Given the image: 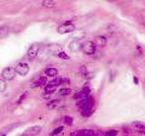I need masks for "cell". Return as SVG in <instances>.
Masks as SVG:
<instances>
[{
  "label": "cell",
  "mask_w": 145,
  "mask_h": 136,
  "mask_svg": "<svg viewBox=\"0 0 145 136\" xmlns=\"http://www.w3.org/2000/svg\"><path fill=\"white\" fill-rule=\"evenodd\" d=\"M81 49L83 50V52H84L85 55H91L95 53V51H96V46H94L93 41H86V42L82 44Z\"/></svg>",
  "instance_id": "6da1fadb"
},
{
  "label": "cell",
  "mask_w": 145,
  "mask_h": 136,
  "mask_svg": "<svg viewBox=\"0 0 145 136\" xmlns=\"http://www.w3.org/2000/svg\"><path fill=\"white\" fill-rule=\"evenodd\" d=\"M75 30V26L74 24H72V23H65V24H63L61 25V26L58 27L57 31L59 34H62V35H63V34H67V33H71V32H74Z\"/></svg>",
  "instance_id": "7a4b0ae2"
},
{
  "label": "cell",
  "mask_w": 145,
  "mask_h": 136,
  "mask_svg": "<svg viewBox=\"0 0 145 136\" xmlns=\"http://www.w3.org/2000/svg\"><path fill=\"white\" fill-rule=\"evenodd\" d=\"M15 72L20 74V75H22V76L26 75V74H28V72H29V65H28L27 64H26V63H19V64H17V65L15 66Z\"/></svg>",
  "instance_id": "3957f363"
},
{
  "label": "cell",
  "mask_w": 145,
  "mask_h": 136,
  "mask_svg": "<svg viewBox=\"0 0 145 136\" xmlns=\"http://www.w3.org/2000/svg\"><path fill=\"white\" fill-rule=\"evenodd\" d=\"M15 70L12 67H6L5 68L2 72V76L6 80H12L15 76Z\"/></svg>",
  "instance_id": "277c9868"
},
{
  "label": "cell",
  "mask_w": 145,
  "mask_h": 136,
  "mask_svg": "<svg viewBox=\"0 0 145 136\" xmlns=\"http://www.w3.org/2000/svg\"><path fill=\"white\" fill-rule=\"evenodd\" d=\"M38 52H39V44H33L29 47L27 52V56L30 59H34L37 56Z\"/></svg>",
  "instance_id": "5b68a950"
},
{
  "label": "cell",
  "mask_w": 145,
  "mask_h": 136,
  "mask_svg": "<svg viewBox=\"0 0 145 136\" xmlns=\"http://www.w3.org/2000/svg\"><path fill=\"white\" fill-rule=\"evenodd\" d=\"M93 43L94 44L95 46H99V47H103L107 44V39L103 35H97L93 38Z\"/></svg>",
  "instance_id": "8992f818"
},
{
  "label": "cell",
  "mask_w": 145,
  "mask_h": 136,
  "mask_svg": "<svg viewBox=\"0 0 145 136\" xmlns=\"http://www.w3.org/2000/svg\"><path fill=\"white\" fill-rule=\"evenodd\" d=\"M41 126H33L30 127L29 129L26 131V132L23 133V136H35L37 135L40 132H41Z\"/></svg>",
  "instance_id": "52a82bcc"
},
{
  "label": "cell",
  "mask_w": 145,
  "mask_h": 136,
  "mask_svg": "<svg viewBox=\"0 0 145 136\" xmlns=\"http://www.w3.org/2000/svg\"><path fill=\"white\" fill-rule=\"evenodd\" d=\"M45 74H46L47 76L54 77V76H56L58 74V71H57L56 68L49 67V68H46V69L45 70Z\"/></svg>",
  "instance_id": "ba28073f"
},
{
  "label": "cell",
  "mask_w": 145,
  "mask_h": 136,
  "mask_svg": "<svg viewBox=\"0 0 145 136\" xmlns=\"http://www.w3.org/2000/svg\"><path fill=\"white\" fill-rule=\"evenodd\" d=\"M46 83V77L45 76H41L40 78H38L36 81H35L33 83V86L34 87H39V86H43L45 85Z\"/></svg>",
  "instance_id": "9c48e42d"
},
{
  "label": "cell",
  "mask_w": 145,
  "mask_h": 136,
  "mask_svg": "<svg viewBox=\"0 0 145 136\" xmlns=\"http://www.w3.org/2000/svg\"><path fill=\"white\" fill-rule=\"evenodd\" d=\"M88 98V95L86 94H84L83 91H80V92L76 93V94H75V95H74V99L75 100H80V101H82V100H85Z\"/></svg>",
  "instance_id": "30bf717a"
},
{
  "label": "cell",
  "mask_w": 145,
  "mask_h": 136,
  "mask_svg": "<svg viewBox=\"0 0 145 136\" xmlns=\"http://www.w3.org/2000/svg\"><path fill=\"white\" fill-rule=\"evenodd\" d=\"M132 127L138 131H143L145 130V123H141V122H133Z\"/></svg>",
  "instance_id": "8fae6325"
},
{
  "label": "cell",
  "mask_w": 145,
  "mask_h": 136,
  "mask_svg": "<svg viewBox=\"0 0 145 136\" xmlns=\"http://www.w3.org/2000/svg\"><path fill=\"white\" fill-rule=\"evenodd\" d=\"M80 136H95V132L93 130H82L79 131Z\"/></svg>",
  "instance_id": "7c38bea8"
},
{
  "label": "cell",
  "mask_w": 145,
  "mask_h": 136,
  "mask_svg": "<svg viewBox=\"0 0 145 136\" xmlns=\"http://www.w3.org/2000/svg\"><path fill=\"white\" fill-rule=\"evenodd\" d=\"M56 90V87L55 86H54V85H45V94H53V93H54V91Z\"/></svg>",
  "instance_id": "4fadbf2b"
},
{
  "label": "cell",
  "mask_w": 145,
  "mask_h": 136,
  "mask_svg": "<svg viewBox=\"0 0 145 136\" xmlns=\"http://www.w3.org/2000/svg\"><path fill=\"white\" fill-rule=\"evenodd\" d=\"M49 85H54V86L57 87L58 85H63V79L60 77H57V78H54V79H53L52 81L49 82Z\"/></svg>",
  "instance_id": "5bb4252c"
},
{
  "label": "cell",
  "mask_w": 145,
  "mask_h": 136,
  "mask_svg": "<svg viewBox=\"0 0 145 136\" xmlns=\"http://www.w3.org/2000/svg\"><path fill=\"white\" fill-rule=\"evenodd\" d=\"M42 4H43L44 6H45V7H48V8L54 7V6H56V2H54V1H50V0L43 1V2H42Z\"/></svg>",
  "instance_id": "9a60e30c"
},
{
  "label": "cell",
  "mask_w": 145,
  "mask_h": 136,
  "mask_svg": "<svg viewBox=\"0 0 145 136\" xmlns=\"http://www.w3.org/2000/svg\"><path fill=\"white\" fill-rule=\"evenodd\" d=\"M8 26H3L0 27V36L3 37V36H6V35L8 34Z\"/></svg>",
  "instance_id": "2e32d148"
},
{
  "label": "cell",
  "mask_w": 145,
  "mask_h": 136,
  "mask_svg": "<svg viewBox=\"0 0 145 136\" xmlns=\"http://www.w3.org/2000/svg\"><path fill=\"white\" fill-rule=\"evenodd\" d=\"M59 103V101L58 100H53V101H50L48 103H47V108L52 110V109H54Z\"/></svg>",
  "instance_id": "e0dca14e"
},
{
  "label": "cell",
  "mask_w": 145,
  "mask_h": 136,
  "mask_svg": "<svg viewBox=\"0 0 145 136\" xmlns=\"http://www.w3.org/2000/svg\"><path fill=\"white\" fill-rule=\"evenodd\" d=\"M63 126H59V127H57V128L54 129V130L53 131V132L50 133V135H51V136L58 135V134H60L62 132H63Z\"/></svg>",
  "instance_id": "ac0fdd59"
},
{
  "label": "cell",
  "mask_w": 145,
  "mask_h": 136,
  "mask_svg": "<svg viewBox=\"0 0 145 136\" xmlns=\"http://www.w3.org/2000/svg\"><path fill=\"white\" fill-rule=\"evenodd\" d=\"M72 90L70 88H63L59 91V94H61V95H68V94H72Z\"/></svg>",
  "instance_id": "d6986e66"
},
{
  "label": "cell",
  "mask_w": 145,
  "mask_h": 136,
  "mask_svg": "<svg viewBox=\"0 0 145 136\" xmlns=\"http://www.w3.org/2000/svg\"><path fill=\"white\" fill-rule=\"evenodd\" d=\"M6 88V81L2 78H0V93H3Z\"/></svg>",
  "instance_id": "ffe728a7"
},
{
  "label": "cell",
  "mask_w": 145,
  "mask_h": 136,
  "mask_svg": "<svg viewBox=\"0 0 145 136\" xmlns=\"http://www.w3.org/2000/svg\"><path fill=\"white\" fill-rule=\"evenodd\" d=\"M80 73H81V74H82V76H84V77H87L88 71H87V69H86V67L84 65H83L80 67Z\"/></svg>",
  "instance_id": "44dd1931"
},
{
  "label": "cell",
  "mask_w": 145,
  "mask_h": 136,
  "mask_svg": "<svg viewBox=\"0 0 145 136\" xmlns=\"http://www.w3.org/2000/svg\"><path fill=\"white\" fill-rule=\"evenodd\" d=\"M118 134V132L116 130H110L104 132V136H116Z\"/></svg>",
  "instance_id": "7402d4cb"
},
{
  "label": "cell",
  "mask_w": 145,
  "mask_h": 136,
  "mask_svg": "<svg viewBox=\"0 0 145 136\" xmlns=\"http://www.w3.org/2000/svg\"><path fill=\"white\" fill-rule=\"evenodd\" d=\"M72 122H74V119H72L71 116H65V123L67 125H72Z\"/></svg>",
  "instance_id": "603a6c76"
},
{
  "label": "cell",
  "mask_w": 145,
  "mask_h": 136,
  "mask_svg": "<svg viewBox=\"0 0 145 136\" xmlns=\"http://www.w3.org/2000/svg\"><path fill=\"white\" fill-rule=\"evenodd\" d=\"M58 57H60V58L62 59H69L70 57H69V55H67L66 53H65V52H60V53H58Z\"/></svg>",
  "instance_id": "cb8c5ba5"
},
{
  "label": "cell",
  "mask_w": 145,
  "mask_h": 136,
  "mask_svg": "<svg viewBox=\"0 0 145 136\" xmlns=\"http://www.w3.org/2000/svg\"><path fill=\"white\" fill-rule=\"evenodd\" d=\"M83 116H84V117H89V116L92 115V114H93V110H89V111H86V112H81Z\"/></svg>",
  "instance_id": "d4e9b609"
},
{
  "label": "cell",
  "mask_w": 145,
  "mask_h": 136,
  "mask_svg": "<svg viewBox=\"0 0 145 136\" xmlns=\"http://www.w3.org/2000/svg\"><path fill=\"white\" fill-rule=\"evenodd\" d=\"M27 94H28V93H27V92H26V93H25V94H23L22 95H21L20 97H19V100H18V102H17V103H20L22 101H24V100L26 99V96H27Z\"/></svg>",
  "instance_id": "484cf974"
},
{
  "label": "cell",
  "mask_w": 145,
  "mask_h": 136,
  "mask_svg": "<svg viewBox=\"0 0 145 136\" xmlns=\"http://www.w3.org/2000/svg\"><path fill=\"white\" fill-rule=\"evenodd\" d=\"M82 91L84 93V94H87V95H89L90 92H91V90H90V88H89V87H84V88L82 89Z\"/></svg>",
  "instance_id": "4316f807"
},
{
  "label": "cell",
  "mask_w": 145,
  "mask_h": 136,
  "mask_svg": "<svg viewBox=\"0 0 145 136\" xmlns=\"http://www.w3.org/2000/svg\"><path fill=\"white\" fill-rule=\"evenodd\" d=\"M70 136H80L79 131H77V132H72L70 133Z\"/></svg>",
  "instance_id": "83f0119b"
},
{
  "label": "cell",
  "mask_w": 145,
  "mask_h": 136,
  "mask_svg": "<svg viewBox=\"0 0 145 136\" xmlns=\"http://www.w3.org/2000/svg\"><path fill=\"white\" fill-rule=\"evenodd\" d=\"M104 134L102 133L101 131H97V132H95V136H103Z\"/></svg>",
  "instance_id": "f1b7e54d"
},
{
  "label": "cell",
  "mask_w": 145,
  "mask_h": 136,
  "mask_svg": "<svg viewBox=\"0 0 145 136\" xmlns=\"http://www.w3.org/2000/svg\"><path fill=\"white\" fill-rule=\"evenodd\" d=\"M133 80H134V83H135L136 85H138V78L136 77V76H134L133 77Z\"/></svg>",
  "instance_id": "f546056e"
},
{
  "label": "cell",
  "mask_w": 145,
  "mask_h": 136,
  "mask_svg": "<svg viewBox=\"0 0 145 136\" xmlns=\"http://www.w3.org/2000/svg\"><path fill=\"white\" fill-rule=\"evenodd\" d=\"M0 136H6V135H5V134H2V135H0Z\"/></svg>",
  "instance_id": "4dcf8cb0"
},
{
  "label": "cell",
  "mask_w": 145,
  "mask_h": 136,
  "mask_svg": "<svg viewBox=\"0 0 145 136\" xmlns=\"http://www.w3.org/2000/svg\"><path fill=\"white\" fill-rule=\"evenodd\" d=\"M123 136H128V135H123Z\"/></svg>",
  "instance_id": "1f68e13d"
},
{
  "label": "cell",
  "mask_w": 145,
  "mask_h": 136,
  "mask_svg": "<svg viewBox=\"0 0 145 136\" xmlns=\"http://www.w3.org/2000/svg\"><path fill=\"white\" fill-rule=\"evenodd\" d=\"M0 20H1V18H0Z\"/></svg>",
  "instance_id": "d6a6232c"
},
{
  "label": "cell",
  "mask_w": 145,
  "mask_h": 136,
  "mask_svg": "<svg viewBox=\"0 0 145 136\" xmlns=\"http://www.w3.org/2000/svg\"><path fill=\"white\" fill-rule=\"evenodd\" d=\"M144 133H145V132H144Z\"/></svg>",
  "instance_id": "836d02e7"
}]
</instances>
